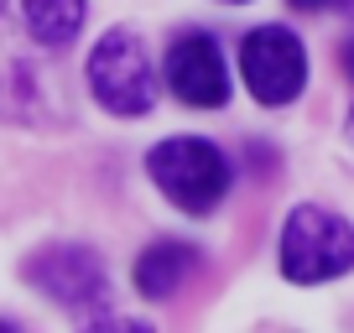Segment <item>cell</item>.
Returning <instances> with one entry per match:
<instances>
[{
  "instance_id": "6",
  "label": "cell",
  "mask_w": 354,
  "mask_h": 333,
  "mask_svg": "<svg viewBox=\"0 0 354 333\" xmlns=\"http://www.w3.org/2000/svg\"><path fill=\"white\" fill-rule=\"evenodd\" d=\"M167 89L193 110H219L230 99V68L209 32H183L167 47Z\"/></svg>"
},
{
  "instance_id": "5",
  "label": "cell",
  "mask_w": 354,
  "mask_h": 333,
  "mask_svg": "<svg viewBox=\"0 0 354 333\" xmlns=\"http://www.w3.org/2000/svg\"><path fill=\"white\" fill-rule=\"evenodd\" d=\"M26 281H32L42 297L63 302V307L84 312V307H104L110 297V276H104V260L84 245H53V250H37L26 260Z\"/></svg>"
},
{
  "instance_id": "8",
  "label": "cell",
  "mask_w": 354,
  "mask_h": 333,
  "mask_svg": "<svg viewBox=\"0 0 354 333\" xmlns=\"http://www.w3.org/2000/svg\"><path fill=\"white\" fill-rule=\"evenodd\" d=\"M21 16H26V32L42 47H68L84 32L88 0H21Z\"/></svg>"
},
{
  "instance_id": "13",
  "label": "cell",
  "mask_w": 354,
  "mask_h": 333,
  "mask_svg": "<svg viewBox=\"0 0 354 333\" xmlns=\"http://www.w3.org/2000/svg\"><path fill=\"white\" fill-rule=\"evenodd\" d=\"M224 6H240V0H224Z\"/></svg>"
},
{
  "instance_id": "2",
  "label": "cell",
  "mask_w": 354,
  "mask_h": 333,
  "mask_svg": "<svg viewBox=\"0 0 354 333\" xmlns=\"http://www.w3.org/2000/svg\"><path fill=\"white\" fill-rule=\"evenodd\" d=\"M354 266V229L333 209L302 203L292 209L287 229H281V276L297 287H318L333 281Z\"/></svg>"
},
{
  "instance_id": "7",
  "label": "cell",
  "mask_w": 354,
  "mask_h": 333,
  "mask_svg": "<svg viewBox=\"0 0 354 333\" xmlns=\"http://www.w3.org/2000/svg\"><path fill=\"white\" fill-rule=\"evenodd\" d=\"M198 266V250L183 240H156L151 250H146L141 260H136V292L151 302H167L183 281H188V271Z\"/></svg>"
},
{
  "instance_id": "3",
  "label": "cell",
  "mask_w": 354,
  "mask_h": 333,
  "mask_svg": "<svg viewBox=\"0 0 354 333\" xmlns=\"http://www.w3.org/2000/svg\"><path fill=\"white\" fill-rule=\"evenodd\" d=\"M88 89H94V99L110 115H125V120H136V115H146L156 104L151 57H146L141 37L131 26H115V32H104L94 42V53H88Z\"/></svg>"
},
{
  "instance_id": "11",
  "label": "cell",
  "mask_w": 354,
  "mask_h": 333,
  "mask_svg": "<svg viewBox=\"0 0 354 333\" xmlns=\"http://www.w3.org/2000/svg\"><path fill=\"white\" fill-rule=\"evenodd\" d=\"M0 333H16V328H11V323H6V318H0Z\"/></svg>"
},
{
  "instance_id": "9",
  "label": "cell",
  "mask_w": 354,
  "mask_h": 333,
  "mask_svg": "<svg viewBox=\"0 0 354 333\" xmlns=\"http://www.w3.org/2000/svg\"><path fill=\"white\" fill-rule=\"evenodd\" d=\"M84 333H156V328L141 318H100V323H88Z\"/></svg>"
},
{
  "instance_id": "12",
  "label": "cell",
  "mask_w": 354,
  "mask_h": 333,
  "mask_svg": "<svg viewBox=\"0 0 354 333\" xmlns=\"http://www.w3.org/2000/svg\"><path fill=\"white\" fill-rule=\"evenodd\" d=\"M349 135H354V115H349Z\"/></svg>"
},
{
  "instance_id": "4",
  "label": "cell",
  "mask_w": 354,
  "mask_h": 333,
  "mask_svg": "<svg viewBox=\"0 0 354 333\" xmlns=\"http://www.w3.org/2000/svg\"><path fill=\"white\" fill-rule=\"evenodd\" d=\"M240 73L261 104H292L308 84V53L287 26H255L240 42Z\"/></svg>"
},
{
  "instance_id": "1",
  "label": "cell",
  "mask_w": 354,
  "mask_h": 333,
  "mask_svg": "<svg viewBox=\"0 0 354 333\" xmlns=\"http://www.w3.org/2000/svg\"><path fill=\"white\" fill-rule=\"evenodd\" d=\"M146 172L183 213H214L234 182L230 156L214 141H198V135H172V141L151 146L146 151Z\"/></svg>"
},
{
  "instance_id": "10",
  "label": "cell",
  "mask_w": 354,
  "mask_h": 333,
  "mask_svg": "<svg viewBox=\"0 0 354 333\" xmlns=\"http://www.w3.org/2000/svg\"><path fill=\"white\" fill-rule=\"evenodd\" d=\"M344 73L354 78V42H344Z\"/></svg>"
}]
</instances>
